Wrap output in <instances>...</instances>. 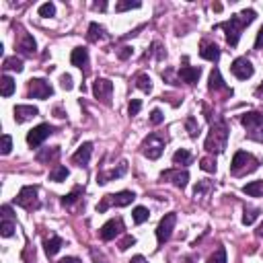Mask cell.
I'll use <instances>...</instances> for the list:
<instances>
[{
  "instance_id": "obj_1",
  "label": "cell",
  "mask_w": 263,
  "mask_h": 263,
  "mask_svg": "<svg viewBox=\"0 0 263 263\" xmlns=\"http://www.w3.org/2000/svg\"><path fill=\"white\" fill-rule=\"evenodd\" d=\"M255 17H257V13H255L253 9H245L241 15H235V17H230V21H224V23L218 25V29H224L226 41H228L230 48H237L243 29H245L247 25H251V23L255 21Z\"/></svg>"
},
{
  "instance_id": "obj_2",
  "label": "cell",
  "mask_w": 263,
  "mask_h": 263,
  "mask_svg": "<svg viewBox=\"0 0 263 263\" xmlns=\"http://www.w3.org/2000/svg\"><path fill=\"white\" fill-rule=\"evenodd\" d=\"M226 142H228V127L220 117H216L210 125V134L206 138V150L212 154H220L226 150Z\"/></svg>"
},
{
  "instance_id": "obj_3",
  "label": "cell",
  "mask_w": 263,
  "mask_h": 263,
  "mask_svg": "<svg viewBox=\"0 0 263 263\" xmlns=\"http://www.w3.org/2000/svg\"><path fill=\"white\" fill-rule=\"evenodd\" d=\"M257 169H259V160H257L253 154L245 152V150H239V152L235 154L233 162H230V173H233L235 177L249 175V173H253V171H257Z\"/></svg>"
},
{
  "instance_id": "obj_4",
  "label": "cell",
  "mask_w": 263,
  "mask_h": 263,
  "mask_svg": "<svg viewBox=\"0 0 263 263\" xmlns=\"http://www.w3.org/2000/svg\"><path fill=\"white\" fill-rule=\"evenodd\" d=\"M136 200V193L134 191H119V193H107L103 195V200L97 204V212H107L111 206H117V208H125L129 206L132 202Z\"/></svg>"
},
{
  "instance_id": "obj_5",
  "label": "cell",
  "mask_w": 263,
  "mask_h": 263,
  "mask_svg": "<svg viewBox=\"0 0 263 263\" xmlns=\"http://www.w3.org/2000/svg\"><path fill=\"white\" fill-rule=\"evenodd\" d=\"M243 127L247 129V136L255 142H263V113L259 111H249L241 117Z\"/></svg>"
},
{
  "instance_id": "obj_6",
  "label": "cell",
  "mask_w": 263,
  "mask_h": 263,
  "mask_svg": "<svg viewBox=\"0 0 263 263\" xmlns=\"http://www.w3.org/2000/svg\"><path fill=\"white\" fill-rule=\"evenodd\" d=\"M15 204L25 208V210H37L39 208V197H37V185H25L17 197H15Z\"/></svg>"
},
{
  "instance_id": "obj_7",
  "label": "cell",
  "mask_w": 263,
  "mask_h": 263,
  "mask_svg": "<svg viewBox=\"0 0 263 263\" xmlns=\"http://www.w3.org/2000/svg\"><path fill=\"white\" fill-rule=\"evenodd\" d=\"M164 146H167V140H164L162 136H158V134H150L144 142H142V154L146 156V158H150V160H156V158H160V154L164 152Z\"/></svg>"
},
{
  "instance_id": "obj_8",
  "label": "cell",
  "mask_w": 263,
  "mask_h": 263,
  "mask_svg": "<svg viewBox=\"0 0 263 263\" xmlns=\"http://www.w3.org/2000/svg\"><path fill=\"white\" fill-rule=\"evenodd\" d=\"M175 224H177V214H175V212L164 214V216L160 218V222H158V226H156V239H158L160 245H164V243L171 239Z\"/></svg>"
},
{
  "instance_id": "obj_9",
  "label": "cell",
  "mask_w": 263,
  "mask_h": 263,
  "mask_svg": "<svg viewBox=\"0 0 263 263\" xmlns=\"http://www.w3.org/2000/svg\"><path fill=\"white\" fill-rule=\"evenodd\" d=\"M54 125H50V123H39V125H35L33 127L29 134H27V144L31 146V148H37L46 138H50L52 134H54Z\"/></svg>"
},
{
  "instance_id": "obj_10",
  "label": "cell",
  "mask_w": 263,
  "mask_h": 263,
  "mask_svg": "<svg viewBox=\"0 0 263 263\" xmlns=\"http://www.w3.org/2000/svg\"><path fill=\"white\" fill-rule=\"evenodd\" d=\"M27 93H29V99H48V97L54 95V89L43 78H31L29 86H27Z\"/></svg>"
},
{
  "instance_id": "obj_11",
  "label": "cell",
  "mask_w": 263,
  "mask_h": 263,
  "mask_svg": "<svg viewBox=\"0 0 263 263\" xmlns=\"http://www.w3.org/2000/svg\"><path fill=\"white\" fill-rule=\"evenodd\" d=\"M93 95L95 99H99L101 103L111 105V95H113V82L107 78H97L93 82Z\"/></svg>"
},
{
  "instance_id": "obj_12",
  "label": "cell",
  "mask_w": 263,
  "mask_h": 263,
  "mask_svg": "<svg viewBox=\"0 0 263 263\" xmlns=\"http://www.w3.org/2000/svg\"><path fill=\"white\" fill-rule=\"evenodd\" d=\"M123 220L121 218H113V220H109V222H105L103 226H101V230H99V235H101V239L103 241H113L115 237H119L121 233H123Z\"/></svg>"
},
{
  "instance_id": "obj_13",
  "label": "cell",
  "mask_w": 263,
  "mask_h": 263,
  "mask_svg": "<svg viewBox=\"0 0 263 263\" xmlns=\"http://www.w3.org/2000/svg\"><path fill=\"white\" fill-rule=\"evenodd\" d=\"M160 179L162 181H171L175 187L179 189H185L187 183H189V173L187 171H181V169H169V171H162L160 173Z\"/></svg>"
},
{
  "instance_id": "obj_14",
  "label": "cell",
  "mask_w": 263,
  "mask_h": 263,
  "mask_svg": "<svg viewBox=\"0 0 263 263\" xmlns=\"http://www.w3.org/2000/svg\"><path fill=\"white\" fill-rule=\"evenodd\" d=\"M230 70H233V74L239 78V80H247L253 76L255 68H253V64L247 60V58H237L233 62V66H230Z\"/></svg>"
},
{
  "instance_id": "obj_15",
  "label": "cell",
  "mask_w": 263,
  "mask_h": 263,
  "mask_svg": "<svg viewBox=\"0 0 263 263\" xmlns=\"http://www.w3.org/2000/svg\"><path fill=\"white\" fill-rule=\"evenodd\" d=\"M125 173H127V160H119L117 169L101 171V173H99V175H97V183H99V185H105V183H109V181H113V179L123 177Z\"/></svg>"
},
{
  "instance_id": "obj_16",
  "label": "cell",
  "mask_w": 263,
  "mask_h": 263,
  "mask_svg": "<svg viewBox=\"0 0 263 263\" xmlns=\"http://www.w3.org/2000/svg\"><path fill=\"white\" fill-rule=\"evenodd\" d=\"M212 191H214L212 181H208V179H204V181H197V185L193 187V197H195V202L206 204V202H208V197L212 195Z\"/></svg>"
},
{
  "instance_id": "obj_17",
  "label": "cell",
  "mask_w": 263,
  "mask_h": 263,
  "mask_svg": "<svg viewBox=\"0 0 263 263\" xmlns=\"http://www.w3.org/2000/svg\"><path fill=\"white\" fill-rule=\"evenodd\" d=\"M13 113H15V121H17V123H25V121H29V119H33V117H37V115H39V109L33 107V105H17V107L13 109Z\"/></svg>"
},
{
  "instance_id": "obj_18",
  "label": "cell",
  "mask_w": 263,
  "mask_h": 263,
  "mask_svg": "<svg viewBox=\"0 0 263 263\" xmlns=\"http://www.w3.org/2000/svg\"><path fill=\"white\" fill-rule=\"evenodd\" d=\"M91 154H93V144L91 142H84L78 146V150L72 154V162L78 164V167H86L89 160H91Z\"/></svg>"
},
{
  "instance_id": "obj_19",
  "label": "cell",
  "mask_w": 263,
  "mask_h": 263,
  "mask_svg": "<svg viewBox=\"0 0 263 263\" xmlns=\"http://www.w3.org/2000/svg\"><path fill=\"white\" fill-rule=\"evenodd\" d=\"M200 74H202V68H197V66H181L179 70V78L187 84H195L200 80Z\"/></svg>"
},
{
  "instance_id": "obj_20",
  "label": "cell",
  "mask_w": 263,
  "mask_h": 263,
  "mask_svg": "<svg viewBox=\"0 0 263 263\" xmlns=\"http://www.w3.org/2000/svg\"><path fill=\"white\" fill-rule=\"evenodd\" d=\"M200 56H202L204 60H210V62H216V60L220 58V48H218L216 43H212V41H208V39H204V41L200 43Z\"/></svg>"
},
{
  "instance_id": "obj_21",
  "label": "cell",
  "mask_w": 263,
  "mask_h": 263,
  "mask_svg": "<svg viewBox=\"0 0 263 263\" xmlns=\"http://www.w3.org/2000/svg\"><path fill=\"white\" fill-rule=\"evenodd\" d=\"M17 50H19L23 56H33V54H35V50H37V43H35V39L29 35V33H23L21 39H19V43H17Z\"/></svg>"
},
{
  "instance_id": "obj_22",
  "label": "cell",
  "mask_w": 263,
  "mask_h": 263,
  "mask_svg": "<svg viewBox=\"0 0 263 263\" xmlns=\"http://www.w3.org/2000/svg\"><path fill=\"white\" fill-rule=\"evenodd\" d=\"M70 62H72V66H76V68H86L89 66V50L86 48H74Z\"/></svg>"
},
{
  "instance_id": "obj_23",
  "label": "cell",
  "mask_w": 263,
  "mask_h": 263,
  "mask_svg": "<svg viewBox=\"0 0 263 263\" xmlns=\"http://www.w3.org/2000/svg\"><path fill=\"white\" fill-rule=\"evenodd\" d=\"M58 158H60V146H50V148H43L41 152H37L39 162H56Z\"/></svg>"
},
{
  "instance_id": "obj_24",
  "label": "cell",
  "mask_w": 263,
  "mask_h": 263,
  "mask_svg": "<svg viewBox=\"0 0 263 263\" xmlns=\"http://www.w3.org/2000/svg\"><path fill=\"white\" fill-rule=\"evenodd\" d=\"M103 37H105V29L99 25V23H91L89 25V33H86V39L91 43H97L99 39H103Z\"/></svg>"
},
{
  "instance_id": "obj_25",
  "label": "cell",
  "mask_w": 263,
  "mask_h": 263,
  "mask_svg": "<svg viewBox=\"0 0 263 263\" xmlns=\"http://www.w3.org/2000/svg\"><path fill=\"white\" fill-rule=\"evenodd\" d=\"M208 89L210 91H226V82H224V78H222V74H220V70L218 68H214L212 72H210V82H208Z\"/></svg>"
},
{
  "instance_id": "obj_26",
  "label": "cell",
  "mask_w": 263,
  "mask_h": 263,
  "mask_svg": "<svg viewBox=\"0 0 263 263\" xmlns=\"http://www.w3.org/2000/svg\"><path fill=\"white\" fill-rule=\"evenodd\" d=\"M68 175H70V171L66 169L64 164H56V167L50 171V181H54V183H62V181L68 179Z\"/></svg>"
},
{
  "instance_id": "obj_27",
  "label": "cell",
  "mask_w": 263,
  "mask_h": 263,
  "mask_svg": "<svg viewBox=\"0 0 263 263\" xmlns=\"http://www.w3.org/2000/svg\"><path fill=\"white\" fill-rule=\"evenodd\" d=\"M64 245V241H62V237H58V235H52L46 243H43V247H46V253L50 255V257H54L58 251H60V247Z\"/></svg>"
},
{
  "instance_id": "obj_28",
  "label": "cell",
  "mask_w": 263,
  "mask_h": 263,
  "mask_svg": "<svg viewBox=\"0 0 263 263\" xmlns=\"http://www.w3.org/2000/svg\"><path fill=\"white\" fill-rule=\"evenodd\" d=\"M243 193H247L251 197H261L263 195V181H251V183L243 185Z\"/></svg>"
},
{
  "instance_id": "obj_29",
  "label": "cell",
  "mask_w": 263,
  "mask_h": 263,
  "mask_svg": "<svg viewBox=\"0 0 263 263\" xmlns=\"http://www.w3.org/2000/svg\"><path fill=\"white\" fill-rule=\"evenodd\" d=\"M82 193H84L82 187H74L68 195H64V197H62V204H64V206H72V204H76V202L80 200V197H82Z\"/></svg>"
},
{
  "instance_id": "obj_30",
  "label": "cell",
  "mask_w": 263,
  "mask_h": 263,
  "mask_svg": "<svg viewBox=\"0 0 263 263\" xmlns=\"http://www.w3.org/2000/svg\"><path fill=\"white\" fill-rule=\"evenodd\" d=\"M134 82H136V89H140L142 93H150L152 91V80H150V76L148 74H138L136 78H134Z\"/></svg>"
},
{
  "instance_id": "obj_31",
  "label": "cell",
  "mask_w": 263,
  "mask_h": 263,
  "mask_svg": "<svg viewBox=\"0 0 263 263\" xmlns=\"http://www.w3.org/2000/svg\"><path fill=\"white\" fill-rule=\"evenodd\" d=\"M146 58L164 60V58H167V52H164V48H162V43H160V41H152V46H150V52L146 54Z\"/></svg>"
},
{
  "instance_id": "obj_32",
  "label": "cell",
  "mask_w": 263,
  "mask_h": 263,
  "mask_svg": "<svg viewBox=\"0 0 263 263\" xmlns=\"http://www.w3.org/2000/svg\"><path fill=\"white\" fill-rule=\"evenodd\" d=\"M132 218H134L136 224H144L150 218V212H148V208L138 206V208H134V212H132Z\"/></svg>"
},
{
  "instance_id": "obj_33",
  "label": "cell",
  "mask_w": 263,
  "mask_h": 263,
  "mask_svg": "<svg viewBox=\"0 0 263 263\" xmlns=\"http://www.w3.org/2000/svg\"><path fill=\"white\" fill-rule=\"evenodd\" d=\"M185 129H187L189 138H197V134H200V125H197V119L193 115H189L185 119Z\"/></svg>"
},
{
  "instance_id": "obj_34",
  "label": "cell",
  "mask_w": 263,
  "mask_h": 263,
  "mask_svg": "<svg viewBox=\"0 0 263 263\" xmlns=\"http://www.w3.org/2000/svg\"><path fill=\"white\" fill-rule=\"evenodd\" d=\"M5 70H15V72H23V60L21 58H7L5 60Z\"/></svg>"
},
{
  "instance_id": "obj_35",
  "label": "cell",
  "mask_w": 263,
  "mask_h": 263,
  "mask_svg": "<svg viewBox=\"0 0 263 263\" xmlns=\"http://www.w3.org/2000/svg\"><path fill=\"white\" fill-rule=\"evenodd\" d=\"M0 93H3V97H11L15 93V80L9 74L3 76V89H0Z\"/></svg>"
},
{
  "instance_id": "obj_36",
  "label": "cell",
  "mask_w": 263,
  "mask_h": 263,
  "mask_svg": "<svg viewBox=\"0 0 263 263\" xmlns=\"http://www.w3.org/2000/svg\"><path fill=\"white\" fill-rule=\"evenodd\" d=\"M191 162V154L187 152V150H177L175 154H173V164H183V167H185V164H189Z\"/></svg>"
},
{
  "instance_id": "obj_37",
  "label": "cell",
  "mask_w": 263,
  "mask_h": 263,
  "mask_svg": "<svg viewBox=\"0 0 263 263\" xmlns=\"http://www.w3.org/2000/svg\"><path fill=\"white\" fill-rule=\"evenodd\" d=\"M200 169L206 173H216V158L214 156H204L200 160Z\"/></svg>"
},
{
  "instance_id": "obj_38",
  "label": "cell",
  "mask_w": 263,
  "mask_h": 263,
  "mask_svg": "<svg viewBox=\"0 0 263 263\" xmlns=\"http://www.w3.org/2000/svg\"><path fill=\"white\" fill-rule=\"evenodd\" d=\"M15 222L13 220H3V226H0V235H3L5 239H9V237H13L15 235Z\"/></svg>"
},
{
  "instance_id": "obj_39",
  "label": "cell",
  "mask_w": 263,
  "mask_h": 263,
  "mask_svg": "<svg viewBox=\"0 0 263 263\" xmlns=\"http://www.w3.org/2000/svg\"><path fill=\"white\" fill-rule=\"evenodd\" d=\"M142 3H132V0H121V3L115 5V11L117 13H123V11H132V9H140Z\"/></svg>"
},
{
  "instance_id": "obj_40",
  "label": "cell",
  "mask_w": 263,
  "mask_h": 263,
  "mask_svg": "<svg viewBox=\"0 0 263 263\" xmlns=\"http://www.w3.org/2000/svg\"><path fill=\"white\" fill-rule=\"evenodd\" d=\"M257 214H259V210H257V208H245V214H243V224H245V226H251V224L255 222Z\"/></svg>"
},
{
  "instance_id": "obj_41",
  "label": "cell",
  "mask_w": 263,
  "mask_h": 263,
  "mask_svg": "<svg viewBox=\"0 0 263 263\" xmlns=\"http://www.w3.org/2000/svg\"><path fill=\"white\" fill-rule=\"evenodd\" d=\"M140 109H142V101H140V99H132L129 105H127V113H129V117H136V115L140 113Z\"/></svg>"
},
{
  "instance_id": "obj_42",
  "label": "cell",
  "mask_w": 263,
  "mask_h": 263,
  "mask_svg": "<svg viewBox=\"0 0 263 263\" xmlns=\"http://www.w3.org/2000/svg\"><path fill=\"white\" fill-rule=\"evenodd\" d=\"M11 150H13V138L9 134H3V146H0V152L7 156V154H11Z\"/></svg>"
},
{
  "instance_id": "obj_43",
  "label": "cell",
  "mask_w": 263,
  "mask_h": 263,
  "mask_svg": "<svg viewBox=\"0 0 263 263\" xmlns=\"http://www.w3.org/2000/svg\"><path fill=\"white\" fill-rule=\"evenodd\" d=\"M56 15V7L54 3H46L39 7V17H54Z\"/></svg>"
},
{
  "instance_id": "obj_44",
  "label": "cell",
  "mask_w": 263,
  "mask_h": 263,
  "mask_svg": "<svg viewBox=\"0 0 263 263\" xmlns=\"http://www.w3.org/2000/svg\"><path fill=\"white\" fill-rule=\"evenodd\" d=\"M208 263H226V251H224V247H220V249L210 257Z\"/></svg>"
},
{
  "instance_id": "obj_45",
  "label": "cell",
  "mask_w": 263,
  "mask_h": 263,
  "mask_svg": "<svg viewBox=\"0 0 263 263\" xmlns=\"http://www.w3.org/2000/svg\"><path fill=\"white\" fill-rule=\"evenodd\" d=\"M134 245H136V239H134V237H123L117 247H119V251H127L129 247H134Z\"/></svg>"
},
{
  "instance_id": "obj_46",
  "label": "cell",
  "mask_w": 263,
  "mask_h": 263,
  "mask_svg": "<svg viewBox=\"0 0 263 263\" xmlns=\"http://www.w3.org/2000/svg\"><path fill=\"white\" fill-rule=\"evenodd\" d=\"M162 121H164L162 111H160V109H152V113H150V123H152V125H160Z\"/></svg>"
},
{
  "instance_id": "obj_47",
  "label": "cell",
  "mask_w": 263,
  "mask_h": 263,
  "mask_svg": "<svg viewBox=\"0 0 263 263\" xmlns=\"http://www.w3.org/2000/svg\"><path fill=\"white\" fill-rule=\"evenodd\" d=\"M60 84H62V89H64V91H70V89L74 86V84H72V76H70V74H62Z\"/></svg>"
},
{
  "instance_id": "obj_48",
  "label": "cell",
  "mask_w": 263,
  "mask_h": 263,
  "mask_svg": "<svg viewBox=\"0 0 263 263\" xmlns=\"http://www.w3.org/2000/svg\"><path fill=\"white\" fill-rule=\"evenodd\" d=\"M91 257H93V261H95V263H109V261H107V257H105L103 253H99L97 249H91Z\"/></svg>"
},
{
  "instance_id": "obj_49",
  "label": "cell",
  "mask_w": 263,
  "mask_h": 263,
  "mask_svg": "<svg viewBox=\"0 0 263 263\" xmlns=\"http://www.w3.org/2000/svg\"><path fill=\"white\" fill-rule=\"evenodd\" d=\"M132 54H134V48H129V46H123L119 52H117V56H119V60H127Z\"/></svg>"
},
{
  "instance_id": "obj_50",
  "label": "cell",
  "mask_w": 263,
  "mask_h": 263,
  "mask_svg": "<svg viewBox=\"0 0 263 263\" xmlns=\"http://www.w3.org/2000/svg\"><path fill=\"white\" fill-rule=\"evenodd\" d=\"M0 212H3V220H13V210H11V206H3V208H0Z\"/></svg>"
},
{
  "instance_id": "obj_51",
  "label": "cell",
  "mask_w": 263,
  "mask_h": 263,
  "mask_svg": "<svg viewBox=\"0 0 263 263\" xmlns=\"http://www.w3.org/2000/svg\"><path fill=\"white\" fill-rule=\"evenodd\" d=\"M261 46H263V27L259 29V33H257V39H255V48L259 50Z\"/></svg>"
},
{
  "instance_id": "obj_52",
  "label": "cell",
  "mask_w": 263,
  "mask_h": 263,
  "mask_svg": "<svg viewBox=\"0 0 263 263\" xmlns=\"http://www.w3.org/2000/svg\"><path fill=\"white\" fill-rule=\"evenodd\" d=\"M58 263H80V259H76V257H64Z\"/></svg>"
},
{
  "instance_id": "obj_53",
  "label": "cell",
  "mask_w": 263,
  "mask_h": 263,
  "mask_svg": "<svg viewBox=\"0 0 263 263\" xmlns=\"http://www.w3.org/2000/svg\"><path fill=\"white\" fill-rule=\"evenodd\" d=\"M129 263H148V261H146L142 255H134V257H132V261H129Z\"/></svg>"
},
{
  "instance_id": "obj_54",
  "label": "cell",
  "mask_w": 263,
  "mask_h": 263,
  "mask_svg": "<svg viewBox=\"0 0 263 263\" xmlns=\"http://www.w3.org/2000/svg\"><path fill=\"white\" fill-rule=\"evenodd\" d=\"M93 9H95V11H105V9H107V3H97V5H93Z\"/></svg>"
},
{
  "instance_id": "obj_55",
  "label": "cell",
  "mask_w": 263,
  "mask_h": 263,
  "mask_svg": "<svg viewBox=\"0 0 263 263\" xmlns=\"http://www.w3.org/2000/svg\"><path fill=\"white\" fill-rule=\"evenodd\" d=\"M257 237H261V239H263V222L257 226Z\"/></svg>"
},
{
  "instance_id": "obj_56",
  "label": "cell",
  "mask_w": 263,
  "mask_h": 263,
  "mask_svg": "<svg viewBox=\"0 0 263 263\" xmlns=\"http://www.w3.org/2000/svg\"><path fill=\"white\" fill-rule=\"evenodd\" d=\"M54 111H56V115H58V117H66V115H64V113H62V109H60V107H56V109H54Z\"/></svg>"
}]
</instances>
